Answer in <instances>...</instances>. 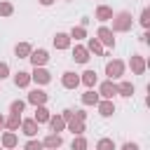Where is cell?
<instances>
[{"label":"cell","instance_id":"obj_1","mask_svg":"<svg viewBox=\"0 0 150 150\" xmlns=\"http://www.w3.org/2000/svg\"><path fill=\"white\" fill-rule=\"evenodd\" d=\"M112 33H127V30H131V26H134V21H131V14L129 12H117V14H112Z\"/></svg>","mask_w":150,"mask_h":150},{"label":"cell","instance_id":"obj_2","mask_svg":"<svg viewBox=\"0 0 150 150\" xmlns=\"http://www.w3.org/2000/svg\"><path fill=\"white\" fill-rule=\"evenodd\" d=\"M105 75H108V80H120L122 75H124V61H120V59H112V61H108L105 63Z\"/></svg>","mask_w":150,"mask_h":150},{"label":"cell","instance_id":"obj_3","mask_svg":"<svg viewBox=\"0 0 150 150\" xmlns=\"http://www.w3.org/2000/svg\"><path fill=\"white\" fill-rule=\"evenodd\" d=\"M47 98H49V94L45 91V89H40V87H35V89H30L28 91V96H26V103H30V105H45L47 103Z\"/></svg>","mask_w":150,"mask_h":150},{"label":"cell","instance_id":"obj_4","mask_svg":"<svg viewBox=\"0 0 150 150\" xmlns=\"http://www.w3.org/2000/svg\"><path fill=\"white\" fill-rule=\"evenodd\" d=\"M96 40H98L103 47H110V49L115 47V33H112L108 26H101V28L96 30Z\"/></svg>","mask_w":150,"mask_h":150},{"label":"cell","instance_id":"obj_5","mask_svg":"<svg viewBox=\"0 0 150 150\" xmlns=\"http://www.w3.org/2000/svg\"><path fill=\"white\" fill-rule=\"evenodd\" d=\"M30 82H35L38 87H42V84H49L52 82V73L42 66V68H33V73H30Z\"/></svg>","mask_w":150,"mask_h":150},{"label":"cell","instance_id":"obj_6","mask_svg":"<svg viewBox=\"0 0 150 150\" xmlns=\"http://www.w3.org/2000/svg\"><path fill=\"white\" fill-rule=\"evenodd\" d=\"M98 96L112 101V96H117V84H115L112 80H103V82L98 84Z\"/></svg>","mask_w":150,"mask_h":150},{"label":"cell","instance_id":"obj_7","mask_svg":"<svg viewBox=\"0 0 150 150\" xmlns=\"http://www.w3.org/2000/svg\"><path fill=\"white\" fill-rule=\"evenodd\" d=\"M28 59H30V63H33V68H42V66H45V63L49 61V52L40 47V49H33Z\"/></svg>","mask_w":150,"mask_h":150},{"label":"cell","instance_id":"obj_8","mask_svg":"<svg viewBox=\"0 0 150 150\" xmlns=\"http://www.w3.org/2000/svg\"><path fill=\"white\" fill-rule=\"evenodd\" d=\"M61 87H63V89H77V87H80V75L73 73V70H66V73L61 75Z\"/></svg>","mask_w":150,"mask_h":150},{"label":"cell","instance_id":"obj_9","mask_svg":"<svg viewBox=\"0 0 150 150\" xmlns=\"http://www.w3.org/2000/svg\"><path fill=\"white\" fill-rule=\"evenodd\" d=\"M129 66H131V73H134V75H143L145 68H148V63H145V59H143L141 54H131Z\"/></svg>","mask_w":150,"mask_h":150},{"label":"cell","instance_id":"obj_10","mask_svg":"<svg viewBox=\"0 0 150 150\" xmlns=\"http://www.w3.org/2000/svg\"><path fill=\"white\" fill-rule=\"evenodd\" d=\"M38 131H40V124H38L33 117H30V120H21V134H23V136L33 138Z\"/></svg>","mask_w":150,"mask_h":150},{"label":"cell","instance_id":"obj_11","mask_svg":"<svg viewBox=\"0 0 150 150\" xmlns=\"http://www.w3.org/2000/svg\"><path fill=\"white\" fill-rule=\"evenodd\" d=\"M16 145H19V138H16V134H14V131H2V136H0V148L14 150Z\"/></svg>","mask_w":150,"mask_h":150},{"label":"cell","instance_id":"obj_12","mask_svg":"<svg viewBox=\"0 0 150 150\" xmlns=\"http://www.w3.org/2000/svg\"><path fill=\"white\" fill-rule=\"evenodd\" d=\"M42 145H45L47 150H59V148L63 145V138H61V134H49V136L42 138Z\"/></svg>","mask_w":150,"mask_h":150},{"label":"cell","instance_id":"obj_13","mask_svg":"<svg viewBox=\"0 0 150 150\" xmlns=\"http://www.w3.org/2000/svg\"><path fill=\"white\" fill-rule=\"evenodd\" d=\"M94 19H96V21H101V23L110 21V19H112V7H108V5H98V7H96V12H94Z\"/></svg>","mask_w":150,"mask_h":150},{"label":"cell","instance_id":"obj_14","mask_svg":"<svg viewBox=\"0 0 150 150\" xmlns=\"http://www.w3.org/2000/svg\"><path fill=\"white\" fill-rule=\"evenodd\" d=\"M96 82H98L96 70H84V73L80 75V84H84L87 89H94V87H96Z\"/></svg>","mask_w":150,"mask_h":150},{"label":"cell","instance_id":"obj_15","mask_svg":"<svg viewBox=\"0 0 150 150\" xmlns=\"http://www.w3.org/2000/svg\"><path fill=\"white\" fill-rule=\"evenodd\" d=\"M12 80H14V84H16L19 89H26V87L30 84V73H28V70H19V73L12 75Z\"/></svg>","mask_w":150,"mask_h":150},{"label":"cell","instance_id":"obj_16","mask_svg":"<svg viewBox=\"0 0 150 150\" xmlns=\"http://www.w3.org/2000/svg\"><path fill=\"white\" fill-rule=\"evenodd\" d=\"M96 108H98V115H101V117H110V115L115 112V103L108 101V98H101V101L96 103Z\"/></svg>","mask_w":150,"mask_h":150},{"label":"cell","instance_id":"obj_17","mask_svg":"<svg viewBox=\"0 0 150 150\" xmlns=\"http://www.w3.org/2000/svg\"><path fill=\"white\" fill-rule=\"evenodd\" d=\"M21 115H14V112H9L7 117H5V129L7 131H19V127H21Z\"/></svg>","mask_w":150,"mask_h":150},{"label":"cell","instance_id":"obj_18","mask_svg":"<svg viewBox=\"0 0 150 150\" xmlns=\"http://www.w3.org/2000/svg\"><path fill=\"white\" fill-rule=\"evenodd\" d=\"M47 124H49V129H52V134H61V131L66 129V120H63L61 115H52Z\"/></svg>","mask_w":150,"mask_h":150},{"label":"cell","instance_id":"obj_19","mask_svg":"<svg viewBox=\"0 0 150 150\" xmlns=\"http://www.w3.org/2000/svg\"><path fill=\"white\" fill-rule=\"evenodd\" d=\"M52 42H54V47H56V49H68L73 40H70V35H68V33H56Z\"/></svg>","mask_w":150,"mask_h":150},{"label":"cell","instance_id":"obj_20","mask_svg":"<svg viewBox=\"0 0 150 150\" xmlns=\"http://www.w3.org/2000/svg\"><path fill=\"white\" fill-rule=\"evenodd\" d=\"M73 59H75L77 63H87V61H89L87 47H84V45H75V47H73Z\"/></svg>","mask_w":150,"mask_h":150},{"label":"cell","instance_id":"obj_21","mask_svg":"<svg viewBox=\"0 0 150 150\" xmlns=\"http://www.w3.org/2000/svg\"><path fill=\"white\" fill-rule=\"evenodd\" d=\"M87 52H89V54H96V56H103V54H105L103 45H101L96 38H89V40H87Z\"/></svg>","mask_w":150,"mask_h":150},{"label":"cell","instance_id":"obj_22","mask_svg":"<svg viewBox=\"0 0 150 150\" xmlns=\"http://www.w3.org/2000/svg\"><path fill=\"white\" fill-rule=\"evenodd\" d=\"M30 52H33L30 42H19V45L14 47V56H16V59H28Z\"/></svg>","mask_w":150,"mask_h":150},{"label":"cell","instance_id":"obj_23","mask_svg":"<svg viewBox=\"0 0 150 150\" xmlns=\"http://www.w3.org/2000/svg\"><path fill=\"white\" fill-rule=\"evenodd\" d=\"M80 98H82V103H84V105H96V103L101 101L98 91H94V89H87V91H84V94H82Z\"/></svg>","mask_w":150,"mask_h":150},{"label":"cell","instance_id":"obj_24","mask_svg":"<svg viewBox=\"0 0 150 150\" xmlns=\"http://www.w3.org/2000/svg\"><path fill=\"white\" fill-rule=\"evenodd\" d=\"M49 117H52V112H49L45 105H38V108H35V115H33V120H35L38 124H45V122H49Z\"/></svg>","mask_w":150,"mask_h":150},{"label":"cell","instance_id":"obj_25","mask_svg":"<svg viewBox=\"0 0 150 150\" xmlns=\"http://www.w3.org/2000/svg\"><path fill=\"white\" fill-rule=\"evenodd\" d=\"M66 129H68V131H73V136H82L87 127H84V122H77V120H70V122L66 124Z\"/></svg>","mask_w":150,"mask_h":150},{"label":"cell","instance_id":"obj_26","mask_svg":"<svg viewBox=\"0 0 150 150\" xmlns=\"http://www.w3.org/2000/svg\"><path fill=\"white\" fill-rule=\"evenodd\" d=\"M68 35H70V40H84L87 38V28L84 26H73Z\"/></svg>","mask_w":150,"mask_h":150},{"label":"cell","instance_id":"obj_27","mask_svg":"<svg viewBox=\"0 0 150 150\" xmlns=\"http://www.w3.org/2000/svg\"><path fill=\"white\" fill-rule=\"evenodd\" d=\"M117 94H120V96H127V98L134 96V84H131V82H120V84H117Z\"/></svg>","mask_w":150,"mask_h":150},{"label":"cell","instance_id":"obj_28","mask_svg":"<svg viewBox=\"0 0 150 150\" xmlns=\"http://www.w3.org/2000/svg\"><path fill=\"white\" fill-rule=\"evenodd\" d=\"M26 110V101H21V98H14L12 103H9V112H14V115H21Z\"/></svg>","mask_w":150,"mask_h":150},{"label":"cell","instance_id":"obj_29","mask_svg":"<svg viewBox=\"0 0 150 150\" xmlns=\"http://www.w3.org/2000/svg\"><path fill=\"white\" fill-rule=\"evenodd\" d=\"M96 150H117V145H115V141H112V138H98Z\"/></svg>","mask_w":150,"mask_h":150},{"label":"cell","instance_id":"obj_30","mask_svg":"<svg viewBox=\"0 0 150 150\" xmlns=\"http://www.w3.org/2000/svg\"><path fill=\"white\" fill-rule=\"evenodd\" d=\"M87 145H89V143H87L84 136H75L73 143H70V150H87Z\"/></svg>","mask_w":150,"mask_h":150},{"label":"cell","instance_id":"obj_31","mask_svg":"<svg viewBox=\"0 0 150 150\" xmlns=\"http://www.w3.org/2000/svg\"><path fill=\"white\" fill-rule=\"evenodd\" d=\"M14 14V5L7 0H0V16H12Z\"/></svg>","mask_w":150,"mask_h":150},{"label":"cell","instance_id":"obj_32","mask_svg":"<svg viewBox=\"0 0 150 150\" xmlns=\"http://www.w3.org/2000/svg\"><path fill=\"white\" fill-rule=\"evenodd\" d=\"M141 26L148 30L150 28V9L148 7H143V12H141Z\"/></svg>","mask_w":150,"mask_h":150},{"label":"cell","instance_id":"obj_33","mask_svg":"<svg viewBox=\"0 0 150 150\" xmlns=\"http://www.w3.org/2000/svg\"><path fill=\"white\" fill-rule=\"evenodd\" d=\"M23 150H45V145H42V141H35V138H30V141L23 145Z\"/></svg>","mask_w":150,"mask_h":150},{"label":"cell","instance_id":"obj_34","mask_svg":"<svg viewBox=\"0 0 150 150\" xmlns=\"http://www.w3.org/2000/svg\"><path fill=\"white\" fill-rule=\"evenodd\" d=\"M5 77H9V63L0 61V80H5Z\"/></svg>","mask_w":150,"mask_h":150},{"label":"cell","instance_id":"obj_35","mask_svg":"<svg viewBox=\"0 0 150 150\" xmlns=\"http://www.w3.org/2000/svg\"><path fill=\"white\" fill-rule=\"evenodd\" d=\"M120 150H141V148H138V143L127 141V143H122V148H120Z\"/></svg>","mask_w":150,"mask_h":150},{"label":"cell","instance_id":"obj_36","mask_svg":"<svg viewBox=\"0 0 150 150\" xmlns=\"http://www.w3.org/2000/svg\"><path fill=\"white\" fill-rule=\"evenodd\" d=\"M61 117H63V120H66V124H68V122L73 120V110H70V108H66V110L61 112Z\"/></svg>","mask_w":150,"mask_h":150},{"label":"cell","instance_id":"obj_37","mask_svg":"<svg viewBox=\"0 0 150 150\" xmlns=\"http://www.w3.org/2000/svg\"><path fill=\"white\" fill-rule=\"evenodd\" d=\"M148 40H150V33H148V30H145V33H143V35H141V42H148Z\"/></svg>","mask_w":150,"mask_h":150},{"label":"cell","instance_id":"obj_38","mask_svg":"<svg viewBox=\"0 0 150 150\" xmlns=\"http://www.w3.org/2000/svg\"><path fill=\"white\" fill-rule=\"evenodd\" d=\"M40 5L42 7H49V5H54V0H40Z\"/></svg>","mask_w":150,"mask_h":150},{"label":"cell","instance_id":"obj_39","mask_svg":"<svg viewBox=\"0 0 150 150\" xmlns=\"http://www.w3.org/2000/svg\"><path fill=\"white\" fill-rule=\"evenodd\" d=\"M5 129V115H0V131Z\"/></svg>","mask_w":150,"mask_h":150},{"label":"cell","instance_id":"obj_40","mask_svg":"<svg viewBox=\"0 0 150 150\" xmlns=\"http://www.w3.org/2000/svg\"><path fill=\"white\" fill-rule=\"evenodd\" d=\"M68 2H70V0H68Z\"/></svg>","mask_w":150,"mask_h":150},{"label":"cell","instance_id":"obj_41","mask_svg":"<svg viewBox=\"0 0 150 150\" xmlns=\"http://www.w3.org/2000/svg\"><path fill=\"white\" fill-rule=\"evenodd\" d=\"M0 150H2V148H0Z\"/></svg>","mask_w":150,"mask_h":150}]
</instances>
